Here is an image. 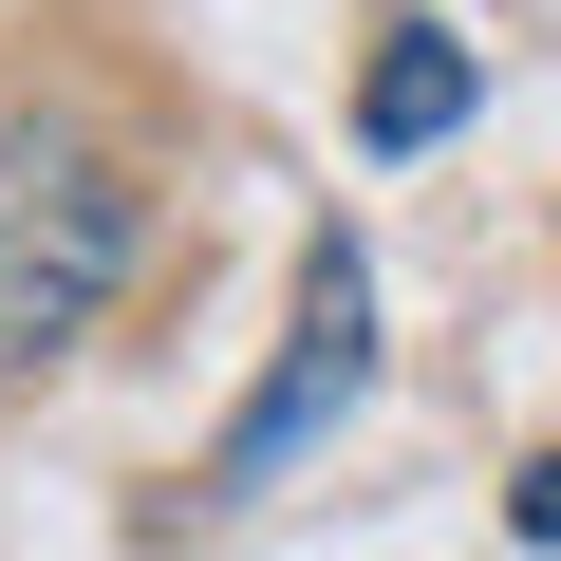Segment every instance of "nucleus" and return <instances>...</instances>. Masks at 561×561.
Instances as JSON below:
<instances>
[{
	"mask_svg": "<svg viewBox=\"0 0 561 561\" xmlns=\"http://www.w3.org/2000/svg\"><path fill=\"white\" fill-rule=\"evenodd\" d=\"M131 169L94 131H0V375H57L113 300H131Z\"/></svg>",
	"mask_w": 561,
	"mask_h": 561,
	"instance_id": "1",
	"label": "nucleus"
},
{
	"mask_svg": "<svg viewBox=\"0 0 561 561\" xmlns=\"http://www.w3.org/2000/svg\"><path fill=\"white\" fill-rule=\"evenodd\" d=\"M375 393V262H356V225H319L300 243V319H280V356H262V393L225 412V449H206V486H280L337 412Z\"/></svg>",
	"mask_w": 561,
	"mask_h": 561,
	"instance_id": "2",
	"label": "nucleus"
},
{
	"mask_svg": "<svg viewBox=\"0 0 561 561\" xmlns=\"http://www.w3.org/2000/svg\"><path fill=\"white\" fill-rule=\"evenodd\" d=\"M468 94H486V76H468V38L393 20V38H375V76H356V131H375V150H449V131H468Z\"/></svg>",
	"mask_w": 561,
	"mask_h": 561,
	"instance_id": "3",
	"label": "nucleus"
},
{
	"mask_svg": "<svg viewBox=\"0 0 561 561\" xmlns=\"http://www.w3.org/2000/svg\"><path fill=\"white\" fill-rule=\"evenodd\" d=\"M505 524H524V542H561V449L524 468V505H505Z\"/></svg>",
	"mask_w": 561,
	"mask_h": 561,
	"instance_id": "4",
	"label": "nucleus"
}]
</instances>
